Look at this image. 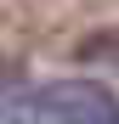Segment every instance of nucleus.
Returning <instances> with one entry per match:
<instances>
[{
    "mask_svg": "<svg viewBox=\"0 0 119 124\" xmlns=\"http://www.w3.org/2000/svg\"><path fill=\"white\" fill-rule=\"evenodd\" d=\"M34 113L46 124H119V96L96 79H57L34 96Z\"/></svg>",
    "mask_w": 119,
    "mask_h": 124,
    "instance_id": "f257e3e1",
    "label": "nucleus"
},
{
    "mask_svg": "<svg viewBox=\"0 0 119 124\" xmlns=\"http://www.w3.org/2000/svg\"><path fill=\"white\" fill-rule=\"evenodd\" d=\"M74 56H79V62H108V68H119V28H102V34L79 39Z\"/></svg>",
    "mask_w": 119,
    "mask_h": 124,
    "instance_id": "f03ea898",
    "label": "nucleus"
}]
</instances>
